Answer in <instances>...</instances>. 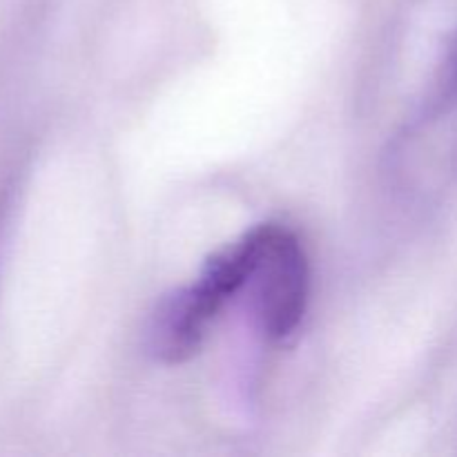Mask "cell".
Returning a JSON list of instances; mask_svg holds the SVG:
<instances>
[{"mask_svg": "<svg viewBox=\"0 0 457 457\" xmlns=\"http://www.w3.org/2000/svg\"><path fill=\"white\" fill-rule=\"evenodd\" d=\"M248 272L241 293L259 330L270 342H286L297 333L308 303V259L288 228L262 223L245 232Z\"/></svg>", "mask_w": 457, "mask_h": 457, "instance_id": "obj_1", "label": "cell"}, {"mask_svg": "<svg viewBox=\"0 0 457 457\" xmlns=\"http://www.w3.org/2000/svg\"><path fill=\"white\" fill-rule=\"evenodd\" d=\"M457 101V34L453 36L449 45V52H446L445 65H442L440 80H437L436 87V98L431 101L433 110L440 112L442 107L451 105Z\"/></svg>", "mask_w": 457, "mask_h": 457, "instance_id": "obj_3", "label": "cell"}, {"mask_svg": "<svg viewBox=\"0 0 457 457\" xmlns=\"http://www.w3.org/2000/svg\"><path fill=\"white\" fill-rule=\"evenodd\" d=\"M221 308L223 303L199 281L165 295L150 317L147 348L163 364L192 360Z\"/></svg>", "mask_w": 457, "mask_h": 457, "instance_id": "obj_2", "label": "cell"}]
</instances>
